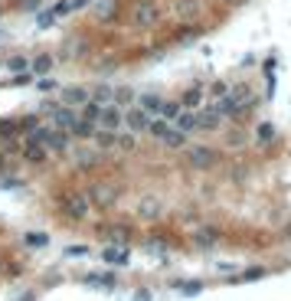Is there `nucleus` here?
Returning <instances> with one entry per match:
<instances>
[{
	"instance_id": "2f4dec72",
	"label": "nucleus",
	"mask_w": 291,
	"mask_h": 301,
	"mask_svg": "<svg viewBox=\"0 0 291 301\" xmlns=\"http://www.w3.org/2000/svg\"><path fill=\"white\" fill-rule=\"evenodd\" d=\"M213 242H216V233H197V246H203V249H209Z\"/></svg>"
},
{
	"instance_id": "4be33fe9",
	"label": "nucleus",
	"mask_w": 291,
	"mask_h": 301,
	"mask_svg": "<svg viewBox=\"0 0 291 301\" xmlns=\"http://www.w3.org/2000/svg\"><path fill=\"white\" fill-rule=\"evenodd\" d=\"M99 115H102V105L95 102V99H89V102L82 105V118L85 121H99Z\"/></svg>"
},
{
	"instance_id": "aec40b11",
	"label": "nucleus",
	"mask_w": 291,
	"mask_h": 301,
	"mask_svg": "<svg viewBox=\"0 0 291 301\" xmlns=\"http://www.w3.org/2000/svg\"><path fill=\"white\" fill-rule=\"evenodd\" d=\"M69 131H72V135H79V138H92V135H95V121H85V118L79 121V118H75V125L69 128Z\"/></svg>"
},
{
	"instance_id": "1a4fd4ad",
	"label": "nucleus",
	"mask_w": 291,
	"mask_h": 301,
	"mask_svg": "<svg viewBox=\"0 0 291 301\" xmlns=\"http://www.w3.org/2000/svg\"><path fill=\"white\" fill-rule=\"evenodd\" d=\"M138 213L144 216V219L161 216V200H157V197H144V200H141V206H138Z\"/></svg>"
},
{
	"instance_id": "9b49d317",
	"label": "nucleus",
	"mask_w": 291,
	"mask_h": 301,
	"mask_svg": "<svg viewBox=\"0 0 291 301\" xmlns=\"http://www.w3.org/2000/svg\"><path fill=\"white\" fill-rule=\"evenodd\" d=\"M157 13H161L157 7L144 4V7H138V16H134V23H138V26H151V23L157 20Z\"/></svg>"
},
{
	"instance_id": "72a5a7b5",
	"label": "nucleus",
	"mask_w": 291,
	"mask_h": 301,
	"mask_svg": "<svg viewBox=\"0 0 291 301\" xmlns=\"http://www.w3.org/2000/svg\"><path fill=\"white\" fill-rule=\"evenodd\" d=\"M245 281H259V278H265V269H245Z\"/></svg>"
},
{
	"instance_id": "e433bc0d",
	"label": "nucleus",
	"mask_w": 291,
	"mask_h": 301,
	"mask_svg": "<svg viewBox=\"0 0 291 301\" xmlns=\"http://www.w3.org/2000/svg\"><path fill=\"white\" fill-rule=\"evenodd\" d=\"M111 10H114V4H111V0H105V4L99 7V16H111Z\"/></svg>"
},
{
	"instance_id": "a19ab883",
	"label": "nucleus",
	"mask_w": 291,
	"mask_h": 301,
	"mask_svg": "<svg viewBox=\"0 0 291 301\" xmlns=\"http://www.w3.org/2000/svg\"><path fill=\"white\" fill-rule=\"evenodd\" d=\"M16 131V125H10V121H4V125H0V135H13Z\"/></svg>"
},
{
	"instance_id": "6e6552de",
	"label": "nucleus",
	"mask_w": 291,
	"mask_h": 301,
	"mask_svg": "<svg viewBox=\"0 0 291 301\" xmlns=\"http://www.w3.org/2000/svg\"><path fill=\"white\" fill-rule=\"evenodd\" d=\"M161 144L170 147V150H177V147L187 144V135H183V131H177V128H167L164 135H161Z\"/></svg>"
},
{
	"instance_id": "c85d7f7f",
	"label": "nucleus",
	"mask_w": 291,
	"mask_h": 301,
	"mask_svg": "<svg viewBox=\"0 0 291 301\" xmlns=\"http://www.w3.org/2000/svg\"><path fill=\"white\" fill-rule=\"evenodd\" d=\"M114 147H121V150H134V131H131V135H121L118 141H114Z\"/></svg>"
},
{
	"instance_id": "39448f33",
	"label": "nucleus",
	"mask_w": 291,
	"mask_h": 301,
	"mask_svg": "<svg viewBox=\"0 0 291 301\" xmlns=\"http://www.w3.org/2000/svg\"><path fill=\"white\" fill-rule=\"evenodd\" d=\"M72 125H75V111L69 108V105H52V128L66 131V128H72Z\"/></svg>"
},
{
	"instance_id": "0eeeda50",
	"label": "nucleus",
	"mask_w": 291,
	"mask_h": 301,
	"mask_svg": "<svg viewBox=\"0 0 291 301\" xmlns=\"http://www.w3.org/2000/svg\"><path fill=\"white\" fill-rule=\"evenodd\" d=\"M173 125H177V131H183V135H190V131L200 128V118L193 111H180L177 118H173Z\"/></svg>"
},
{
	"instance_id": "cd10ccee",
	"label": "nucleus",
	"mask_w": 291,
	"mask_h": 301,
	"mask_svg": "<svg viewBox=\"0 0 291 301\" xmlns=\"http://www.w3.org/2000/svg\"><path fill=\"white\" fill-rule=\"evenodd\" d=\"M167 128H170V125H167V121H164V118H161V121H154V118H151V125H147V131H151V135H154L157 141H161V135H164V131H167Z\"/></svg>"
},
{
	"instance_id": "9d476101",
	"label": "nucleus",
	"mask_w": 291,
	"mask_h": 301,
	"mask_svg": "<svg viewBox=\"0 0 291 301\" xmlns=\"http://www.w3.org/2000/svg\"><path fill=\"white\" fill-rule=\"evenodd\" d=\"M102 259H105V262H114V265H125L131 255H128L125 246H111V249H105V252H102Z\"/></svg>"
},
{
	"instance_id": "bb28decb",
	"label": "nucleus",
	"mask_w": 291,
	"mask_h": 301,
	"mask_svg": "<svg viewBox=\"0 0 291 301\" xmlns=\"http://www.w3.org/2000/svg\"><path fill=\"white\" fill-rule=\"evenodd\" d=\"M26 66H30V63H26L23 56H13V59H7V69H10V72H16V76H20V72H26Z\"/></svg>"
},
{
	"instance_id": "5701e85b",
	"label": "nucleus",
	"mask_w": 291,
	"mask_h": 301,
	"mask_svg": "<svg viewBox=\"0 0 291 301\" xmlns=\"http://www.w3.org/2000/svg\"><path fill=\"white\" fill-rule=\"evenodd\" d=\"M111 92H114L111 85H95V88H92V99L99 102V105H108V102H111Z\"/></svg>"
},
{
	"instance_id": "7ed1b4c3",
	"label": "nucleus",
	"mask_w": 291,
	"mask_h": 301,
	"mask_svg": "<svg viewBox=\"0 0 291 301\" xmlns=\"http://www.w3.org/2000/svg\"><path fill=\"white\" fill-rule=\"evenodd\" d=\"M125 125L134 131V135H138V131H147V125H151V115L141 108V105H138V108H128V111H125Z\"/></svg>"
},
{
	"instance_id": "393cba45",
	"label": "nucleus",
	"mask_w": 291,
	"mask_h": 301,
	"mask_svg": "<svg viewBox=\"0 0 291 301\" xmlns=\"http://www.w3.org/2000/svg\"><path fill=\"white\" fill-rule=\"evenodd\" d=\"M180 111H183V108H180L177 102H164V105H161V111H157V115H161L164 121H173V118H177Z\"/></svg>"
},
{
	"instance_id": "79ce46f5",
	"label": "nucleus",
	"mask_w": 291,
	"mask_h": 301,
	"mask_svg": "<svg viewBox=\"0 0 291 301\" xmlns=\"http://www.w3.org/2000/svg\"><path fill=\"white\" fill-rule=\"evenodd\" d=\"M23 4H26V10H36V7H40V0H23Z\"/></svg>"
},
{
	"instance_id": "c756f323",
	"label": "nucleus",
	"mask_w": 291,
	"mask_h": 301,
	"mask_svg": "<svg viewBox=\"0 0 291 301\" xmlns=\"http://www.w3.org/2000/svg\"><path fill=\"white\" fill-rule=\"evenodd\" d=\"M200 102H203V92H200V88H190V92L183 95V105H190V108H193V105H200Z\"/></svg>"
},
{
	"instance_id": "c9c22d12",
	"label": "nucleus",
	"mask_w": 291,
	"mask_h": 301,
	"mask_svg": "<svg viewBox=\"0 0 291 301\" xmlns=\"http://www.w3.org/2000/svg\"><path fill=\"white\" fill-rule=\"evenodd\" d=\"M259 138H262V141L275 138V128H271V125H262V128H259Z\"/></svg>"
},
{
	"instance_id": "20e7f679",
	"label": "nucleus",
	"mask_w": 291,
	"mask_h": 301,
	"mask_svg": "<svg viewBox=\"0 0 291 301\" xmlns=\"http://www.w3.org/2000/svg\"><path fill=\"white\" fill-rule=\"evenodd\" d=\"M89 99H92V92H89V88H82V85L63 88V105H69V108H79V105H85Z\"/></svg>"
},
{
	"instance_id": "a18cd8bd",
	"label": "nucleus",
	"mask_w": 291,
	"mask_h": 301,
	"mask_svg": "<svg viewBox=\"0 0 291 301\" xmlns=\"http://www.w3.org/2000/svg\"><path fill=\"white\" fill-rule=\"evenodd\" d=\"M288 236H291V226H288Z\"/></svg>"
},
{
	"instance_id": "f704fd0d",
	"label": "nucleus",
	"mask_w": 291,
	"mask_h": 301,
	"mask_svg": "<svg viewBox=\"0 0 291 301\" xmlns=\"http://www.w3.org/2000/svg\"><path fill=\"white\" fill-rule=\"evenodd\" d=\"M52 20H56V13H52V10H43V13H40V20H36V23H40V26H49Z\"/></svg>"
},
{
	"instance_id": "58836bf2",
	"label": "nucleus",
	"mask_w": 291,
	"mask_h": 301,
	"mask_svg": "<svg viewBox=\"0 0 291 301\" xmlns=\"http://www.w3.org/2000/svg\"><path fill=\"white\" fill-rule=\"evenodd\" d=\"M40 88H43V92H56L59 85H56V82H49V79H43V82H40Z\"/></svg>"
},
{
	"instance_id": "ddd939ff",
	"label": "nucleus",
	"mask_w": 291,
	"mask_h": 301,
	"mask_svg": "<svg viewBox=\"0 0 291 301\" xmlns=\"http://www.w3.org/2000/svg\"><path fill=\"white\" fill-rule=\"evenodd\" d=\"M161 105H164L161 95H154V92H144V95H141V108H144L147 115H157V111H161Z\"/></svg>"
},
{
	"instance_id": "f8f14e48",
	"label": "nucleus",
	"mask_w": 291,
	"mask_h": 301,
	"mask_svg": "<svg viewBox=\"0 0 291 301\" xmlns=\"http://www.w3.org/2000/svg\"><path fill=\"white\" fill-rule=\"evenodd\" d=\"M66 213H69V216H75V219H82L85 213H89V200H85V197L69 200V203H66Z\"/></svg>"
},
{
	"instance_id": "a211bd4d",
	"label": "nucleus",
	"mask_w": 291,
	"mask_h": 301,
	"mask_svg": "<svg viewBox=\"0 0 291 301\" xmlns=\"http://www.w3.org/2000/svg\"><path fill=\"white\" fill-rule=\"evenodd\" d=\"M197 118H200V128L213 131V128H219V118H223V115H219L216 108H209V111H203V115H197Z\"/></svg>"
},
{
	"instance_id": "2eb2a0df",
	"label": "nucleus",
	"mask_w": 291,
	"mask_h": 301,
	"mask_svg": "<svg viewBox=\"0 0 291 301\" xmlns=\"http://www.w3.org/2000/svg\"><path fill=\"white\" fill-rule=\"evenodd\" d=\"M92 200L99 203V206H111L114 203V190L111 187H92Z\"/></svg>"
},
{
	"instance_id": "4468645a",
	"label": "nucleus",
	"mask_w": 291,
	"mask_h": 301,
	"mask_svg": "<svg viewBox=\"0 0 291 301\" xmlns=\"http://www.w3.org/2000/svg\"><path fill=\"white\" fill-rule=\"evenodd\" d=\"M30 66H33V72H36V76H46V72H52V66H56V63H52L49 52H40V56L33 59Z\"/></svg>"
},
{
	"instance_id": "412c9836",
	"label": "nucleus",
	"mask_w": 291,
	"mask_h": 301,
	"mask_svg": "<svg viewBox=\"0 0 291 301\" xmlns=\"http://www.w3.org/2000/svg\"><path fill=\"white\" fill-rule=\"evenodd\" d=\"M111 102L114 105H118V108H121V105H128V102H134V88H114V92H111Z\"/></svg>"
},
{
	"instance_id": "f03ea898",
	"label": "nucleus",
	"mask_w": 291,
	"mask_h": 301,
	"mask_svg": "<svg viewBox=\"0 0 291 301\" xmlns=\"http://www.w3.org/2000/svg\"><path fill=\"white\" fill-rule=\"evenodd\" d=\"M121 121H125V111H121L114 102L102 105V115H99V125H102V128H108V131H118V128H121Z\"/></svg>"
},
{
	"instance_id": "b1692460",
	"label": "nucleus",
	"mask_w": 291,
	"mask_h": 301,
	"mask_svg": "<svg viewBox=\"0 0 291 301\" xmlns=\"http://www.w3.org/2000/svg\"><path fill=\"white\" fill-rule=\"evenodd\" d=\"M23 242L33 246V249H43V246H49V236H46V233H26Z\"/></svg>"
},
{
	"instance_id": "4c0bfd02",
	"label": "nucleus",
	"mask_w": 291,
	"mask_h": 301,
	"mask_svg": "<svg viewBox=\"0 0 291 301\" xmlns=\"http://www.w3.org/2000/svg\"><path fill=\"white\" fill-rule=\"evenodd\" d=\"M226 92H229V88H226V82H216V85H213V95H216V99H223Z\"/></svg>"
},
{
	"instance_id": "ea45409f",
	"label": "nucleus",
	"mask_w": 291,
	"mask_h": 301,
	"mask_svg": "<svg viewBox=\"0 0 291 301\" xmlns=\"http://www.w3.org/2000/svg\"><path fill=\"white\" fill-rule=\"evenodd\" d=\"M134 301H151V291H147V288H141V291H134Z\"/></svg>"
},
{
	"instance_id": "a878e982",
	"label": "nucleus",
	"mask_w": 291,
	"mask_h": 301,
	"mask_svg": "<svg viewBox=\"0 0 291 301\" xmlns=\"http://www.w3.org/2000/svg\"><path fill=\"white\" fill-rule=\"evenodd\" d=\"M105 236H108V239H114V242H128V239H131V233H128L125 226H114V229H108Z\"/></svg>"
},
{
	"instance_id": "473e14b6",
	"label": "nucleus",
	"mask_w": 291,
	"mask_h": 301,
	"mask_svg": "<svg viewBox=\"0 0 291 301\" xmlns=\"http://www.w3.org/2000/svg\"><path fill=\"white\" fill-rule=\"evenodd\" d=\"M75 161L82 164V167H92V164H95V154H89V150H79V154H75Z\"/></svg>"
},
{
	"instance_id": "423d86ee",
	"label": "nucleus",
	"mask_w": 291,
	"mask_h": 301,
	"mask_svg": "<svg viewBox=\"0 0 291 301\" xmlns=\"http://www.w3.org/2000/svg\"><path fill=\"white\" fill-rule=\"evenodd\" d=\"M43 147L46 150H66L69 147V138H66V131H46V135H43Z\"/></svg>"
},
{
	"instance_id": "f257e3e1",
	"label": "nucleus",
	"mask_w": 291,
	"mask_h": 301,
	"mask_svg": "<svg viewBox=\"0 0 291 301\" xmlns=\"http://www.w3.org/2000/svg\"><path fill=\"white\" fill-rule=\"evenodd\" d=\"M187 161H190L193 171H209V167L216 164V150L213 147H203V144H193L190 154H187Z\"/></svg>"
},
{
	"instance_id": "7c9ffc66",
	"label": "nucleus",
	"mask_w": 291,
	"mask_h": 301,
	"mask_svg": "<svg viewBox=\"0 0 291 301\" xmlns=\"http://www.w3.org/2000/svg\"><path fill=\"white\" fill-rule=\"evenodd\" d=\"M82 255H89V246H69L66 249V259H82Z\"/></svg>"
},
{
	"instance_id": "f3484780",
	"label": "nucleus",
	"mask_w": 291,
	"mask_h": 301,
	"mask_svg": "<svg viewBox=\"0 0 291 301\" xmlns=\"http://www.w3.org/2000/svg\"><path fill=\"white\" fill-rule=\"evenodd\" d=\"M23 157H26V161H33V164H40L43 157H46V147H43V144H33V141H26Z\"/></svg>"
},
{
	"instance_id": "37998d69",
	"label": "nucleus",
	"mask_w": 291,
	"mask_h": 301,
	"mask_svg": "<svg viewBox=\"0 0 291 301\" xmlns=\"http://www.w3.org/2000/svg\"><path fill=\"white\" fill-rule=\"evenodd\" d=\"M16 301H33V295H23V298H16Z\"/></svg>"
},
{
	"instance_id": "6ab92c4d",
	"label": "nucleus",
	"mask_w": 291,
	"mask_h": 301,
	"mask_svg": "<svg viewBox=\"0 0 291 301\" xmlns=\"http://www.w3.org/2000/svg\"><path fill=\"white\" fill-rule=\"evenodd\" d=\"M92 138H95V144H99L102 150H105V147H114V141H118V135H114V131H108V128H102V131H95V135H92Z\"/></svg>"
},
{
	"instance_id": "dca6fc26",
	"label": "nucleus",
	"mask_w": 291,
	"mask_h": 301,
	"mask_svg": "<svg viewBox=\"0 0 291 301\" xmlns=\"http://www.w3.org/2000/svg\"><path fill=\"white\" fill-rule=\"evenodd\" d=\"M85 285H92V288H111L114 285V275H99V272H92V275H85Z\"/></svg>"
},
{
	"instance_id": "c03bdc74",
	"label": "nucleus",
	"mask_w": 291,
	"mask_h": 301,
	"mask_svg": "<svg viewBox=\"0 0 291 301\" xmlns=\"http://www.w3.org/2000/svg\"><path fill=\"white\" fill-rule=\"evenodd\" d=\"M0 43H4V33H0Z\"/></svg>"
}]
</instances>
